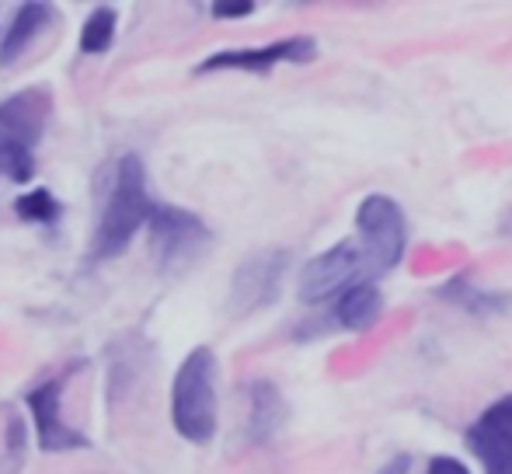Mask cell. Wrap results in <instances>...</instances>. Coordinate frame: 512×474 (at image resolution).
<instances>
[{
    "mask_svg": "<svg viewBox=\"0 0 512 474\" xmlns=\"http://www.w3.org/2000/svg\"><path fill=\"white\" fill-rule=\"evenodd\" d=\"M150 206H154V196L147 189V168H143V161L136 154H122L105 185L102 213H98V227L91 234L88 262L102 265L119 258L133 244V237L147 227Z\"/></svg>",
    "mask_w": 512,
    "mask_h": 474,
    "instance_id": "obj_1",
    "label": "cell"
},
{
    "mask_svg": "<svg viewBox=\"0 0 512 474\" xmlns=\"http://www.w3.org/2000/svg\"><path fill=\"white\" fill-rule=\"evenodd\" d=\"M216 377H220V366H216V356L209 346H196L178 363L175 380H171L168 415L175 433L185 443L206 447V443H213L216 429H220V391H216Z\"/></svg>",
    "mask_w": 512,
    "mask_h": 474,
    "instance_id": "obj_2",
    "label": "cell"
},
{
    "mask_svg": "<svg viewBox=\"0 0 512 474\" xmlns=\"http://www.w3.org/2000/svg\"><path fill=\"white\" fill-rule=\"evenodd\" d=\"M53 119V91L32 84L0 102V178L28 185L35 178V150Z\"/></svg>",
    "mask_w": 512,
    "mask_h": 474,
    "instance_id": "obj_3",
    "label": "cell"
},
{
    "mask_svg": "<svg viewBox=\"0 0 512 474\" xmlns=\"http://www.w3.org/2000/svg\"><path fill=\"white\" fill-rule=\"evenodd\" d=\"M356 234L359 251H363V265H370L377 276L394 272L405 262L408 251V220L405 210L384 192H373L359 203L356 210Z\"/></svg>",
    "mask_w": 512,
    "mask_h": 474,
    "instance_id": "obj_4",
    "label": "cell"
},
{
    "mask_svg": "<svg viewBox=\"0 0 512 474\" xmlns=\"http://www.w3.org/2000/svg\"><path fill=\"white\" fill-rule=\"evenodd\" d=\"M147 234L150 255H154L157 269L164 272H178L185 265H192L209 248V241H213V231H209L199 213L185 210V206L157 203V199L150 206Z\"/></svg>",
    "mask_w": 512,
    "mask_h": 474,
    "instance_id": "obj_5",
    "label": "cell"
},
{
    "mask_svg": "<svg viewBox=\"0 0 512 474\" xmlns=\"http://www.w3.org/2000/svg\"><path fill=\"white\" fill-rule=\"evenodd\" d=\"M84 366H88V359H74L60 373H53L25 394V408L35 422V443H39L42 454H70V450L91 447V436H84L81 429H74L63 419V391H67L70 377L81 373Z\"/></svg>",
    "mask_w": 512,
    "mask_h": 474,
    "instance_id": "obj_6",
    "label": "cell"
},
{
    "mask_svg": "<svg viewBox=\"0 0 512 474\" xmlns=\"http://www.w3.org/2000/svg\"><path fill=\"white\" fill-rule=\"evenodd\" d=\"M290 269V251L286 248H258L230 276L227 290V314L234 321H244L251 314L265 311L279 300L283 293V279Z\"/></svg>",
    "mask_w": 512,
    "mask_h": 474,
    "instance_id": "obj_7",
    "label": "cell"
},
{
    "mask_svg": "<svg viewBox=\"0 0 512 474\" xmlns=\"http://www.w3.org/2000/svg\"><path fill=\"white\" fill-rule=\"evenodd\" d=\"M317 60L314 35H290V39L265 42V46L220 49L196 63V74H272L279 63H310Z\"/></svg>",
    "mask_w": 512,
    "mask_h": 474,
    "instance_id": "obj_8",
    "label": "cell"
},
{
    "mask_svg": "<svg viewBox=\"0 0 512 474\" xmlns=\"http://www.w3.org/2000/svg\"><path fill=\"white\" fill-rule=\"evenodd\" d=\"M363 251L352 241H338L328 251L314 255L300 269L297 276V297L300 304H324V300L338 297L349 286L359 283V272H363Z\"/></svg>",
    "mask_w": 512,
    "mask_h": 474,
    "instance_id": "obj_9",
    "label": "cell"
},
{
    "mask_svg": "<svg viewBox=\"0 0 512 474\" xmlns=\"http://www.w3.org/2000/svg\"><path fill=\"white\" fill-rule=\"evenodd\" d=\"M464 443L485 474H512V394L492 401L467 426Z\"/></svg>",
    "mask_w": 512,
    "mask_h": 474,
    "instance_id": "obj_10",
    "label": "cell"
},
{
    "mask_svg": "<svg viewBox=\"0 0 512 474\" xmlns=\"http://www.w3.org/2000/svg\"><path fill=\"white\" fill-rule=\"evenodd\" d=\"M286 426V398L272 380L255 377L244 384V436L255 447L272 443Z\"/></svg>",
    "mask_w": 512,
    "mask_h": 474,
    "instance_id": "obj_11",
    "label": "cell"
},
{
    "mask_svg": "<svg viewBox=\"0 0 512 474\" xmlns=\"http://www.w3.org/2000/svg\"><path fill=\"white\" fill-rule=\"evenodd\" d=\"M56 25V7L46 0H28L11 14L4 35H0V67H14L49 28Z\"/></svg>",
    "mask_w": 512,
    "mask_h": 474,
    "instance_id": "obj_12",
    "label": "cell"
},
{
    "mask_svg": "<svg viewBox=\"0 0 512 474\" xmlns=\"http://www.w3.org/2000/svg\"><path fill=\"white\" fill-rule=\"evenodd\" d=\"M147 363V342L136 332H126L108 349V408H119L133 394Z\"/></svg>",
    "mask_w": 512,
    "mask_h": 474,
    "instance_id": "obj_13",
    "label": "cell"
},
{
    "mask_svg": "<svg viewBox=\"0 0 512 474\" xmlns=\"http://www.w3.org/2000/svg\"><path fill=\"white\" fill-rule=\"evenodd\" d=\"M384 314V297H380L377 283H356L345 293L335 297V307L321 325L342 328V332H370Z\"/></svg>",
    "mask_w": 512,
    "mask_h": 474,
    "instance_id": "obj_14",
    "label": "cell"
},
{
    "mask_svg": "<svg viewBox=\"0 0 512 474\" xmlns=\"http://www.w3.org/2000/svg\"><path fill=\"white\" fill-rule=\"evenodd\" d=\"M436 297L443 300V304L457 307V311H464L467 318H502V314L512 311V293H495V290H481V286H474L467 276H453L446 279L443 286L436 290Z\"/></svg>",
    "mask_w": 512,
    "mask_h": 474,
    "instance_id": "obj_15",
    "label": "cell"
},
{
    "mask_svg": "<svg viewBox=\"0 0 512 474\" xmlns=\"http://www.w3.org/2000/svg\"><path fill=\"white\" fill-rule=\"evenodd\" d=\"M115 28H119V11L115 7H91V14L84 18V25H81V53L84 56H102L112 49V42H115Z\"/></svg>",
    "mask_w": 512,
    "mask_h": 474,
    "instance_id": "obj_16",
    "label": "cell"
},
{
    "mask_svg": "<svg viewBox=\"0 0 512 474\" xmlns=\"http://www.w3.org/2000/svg\"><path fill=\"white\" fill-rule=\"evenodd\" d=\"M14 213H18V220H25V224L56 227L63 217V203L49 189L35 185V189H25L18 199H14Z\"/></svg>",
    "mask_w": 512,
    "mask_h": 474,
    "instance_id": "obj_17",
    "label": "cell"
},
{
    "mask_svg": "<svg viewBox=\"0 0 512 474\" xmlns=\"http://www.w3.org/2000/svg\"><path fill=\"white\" fill-rule=\"evenodd\" d=\"M25 443H28V433H25V422L21 415H7V429H4V461L11 464L14 471L21 468L25 461Z\"/></svg>",
    "mask_w": 512,
    "mask_h": 474,
    "instance_id": "obj_18",
    "label": "cell"
},
{
    "mask_svg": "<svg viewBox=\"0 0 512 474\" xmlns=\"http://www.w3.org/2000/svg\"><path fill=\"white\" fill-rule=\"evenodd\" d=\"M258 11L255 0H216V4H209V14L220 21H237V18H251V14Z\"/></svg>",
    "mask_w": 512,
    "mask_h": 474,
    "instance_id": "obj_19",
    "label": "cell"
},
{
    "mask_svg": "<svg viewBox=\"0 0 512 474\" xmlns=\"http://www.w3.org/2000/svg\"><path fill=\"white\" fill-rule=\"evenodd\" d=\"M425 474H471V468L450 454H436V457H429V464H425Z\"/></svg>",
    "mask_w": 512,
    "mask_h": 474,
    "instance_id": "obj_20",
    "label": "cell"
},
{
    "mask_svg": "<svg viewBox=\"0 0 512 474\" xmlns=\"http://www.w3.org/2000/svg\"><path fill=\"white\" fill-rule=\"evenodd\" d=\"M408 471H411V457L398 454V457H391V461H387L377 474H408Z\"/></svg>",
    "mask_w": 512,
    "mask_h": 474,
    "instance_id": "obj_21",
    "label": "cell"
}]
</instances>
